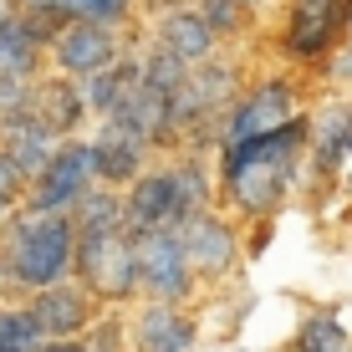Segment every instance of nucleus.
<instances>
[{"label":"nucleus","instance_id":"a878e982","mask_svg":"<svg viewBox=\"0 0 352 352\" xmlns=\"http://www.w3.org/2000/svg\"><path fill=\"white\" fill-rule=\"evenodd\" d=\"M41 332H36L26 301H0V352H36Z\"/></svg>","mask_w":352,"mask_h":352},{"label":"nucleus","instance_id":"f3484780","mask_svg":"<svg viewBox=\"0 0 352 352\" xmlns=\"http://www.w3.org/2000/svg\"><path fill=\"white\" fill-rule=\"evenodd\" d=\"M148 41H153V46H164L168 56H179L184 67H204L210 56H220V52H225L220 36L204 26V16H199L194 6H189V10H168V16L148 21Z\"/></svg>","mask_w":352,"mask_h":352},{"label":"nucleus","instance_id":"423d86ee","mask_svg":"<svg viewBox=\"0 0 352 352\" xmlns=\"http://www.w3.org/2000/svg\"><path fill=\"white\" fill-rule=\"evenodd\" d=\"M352 159V92H322L307 107V184L301 194L322 199Z\"/></svg>","mask_w":352,"mask_h":352},{"label":"nucleus","instance_id":"f8f14e48","mask_svg":"<svg viewBox=\"0 0 352 352\" xmlns=\"http://www.w3.org/2000/svg\"><path fill=\"white\" fill-rule=\"evenodd\" d=\"M128 322V347L133 352H194L204 342V322L189 307L168 301H133L123 311Z\"/></svg>","mask_w":352,"mask_h":352},{"label":"nucleus","instance_id":"f03ea898","mask_svg":"<svg viewBox=\"0 0 352 352\" xmlns=\"http://www.w3.org/2000/svg\"><path fill=\"white\" fill-rule=\"evenodd\" d=\"M72 256H77L72 214H36L21 204L10 220H0V271L10 276L21 301L72 281Z\"/></svg>","mask_w":352,"mask_h":352},{"label":"nucleus","instance_id":"6e6552de","mask_svg":"<svg viewBox=\"0 0 352 352\" xmlns=\"http://www.w3.org/2000/svg\"><path fill=\"white\" fill-rule=\"evenodd\" d=\"M133 276H138V301H168V307H194L199 281L189 271L179 230H148L133 235Z\"/></svg>","mask_w":352,"mask_h":352},{"label":"nucleus","instance_id":"393cba45","mask_svg":"<svg viewBox=\"0 0 352 352\" xmlns=\"http://www.w3.org/2000/svg\"><path fill=\"white\" fill-rule=\"evenodd\" d=\"M41 72H46L41 46H31V36L21 26H0V77H41Z\"/></svg>","mask_w":352,"mask_h":352},{"label":"nucleus","instance_id":"dca6fc26","mask_svg":"<svg viewBox=\"0 0 352 352\" xmlns=\"http://www.w3.org/2000/svg\"><path fill=\"white\" fill-rule=\"evenodd\" d=\"M26 113L52 133L56 143L67 138H87V107H82V87L72 77H56V72H41L36 77V92H31V107Z\"/></svg>","mask_w":352,"mask_h":352},{"label":"nucleus","instance_id":"9d476101","mask_svg":"<svg viewBox=\"0 0 352 352\" xmlns=\"http://www.w3.org/2000/svg\"><path fill=\"white\" fill-rule=\"evenodd\" d=\"M184 240V256H189V271L194 281L204 286H225L230 276H240L245 265V230L230 220L225 210H210V214H194V220L179 230Z\"/></svg>","mask_w":352,"mask_h":352},{"label":"nucleus","instance_id":"0eeeda50","mask_svg":"<svg viewBox=\"0 0 352 352\" xmlns=\"http://www.w3.org/2000/svg\"><path fill=\"white\" fill-rule=\"evenodd\" d=\"M72 281L87 296H97L107 311H128L138 301V276H133V235H77L72 256Z\"/></svg>","mask_w":352,"mask_h":352},{"label":"nucleus","instance_id":"5701e85b","mask_svg":"<svg viewBox=\"0 0 352 352\" xmlns=\"http://www.w3.org/2000/svg\"><path fill=\"white\" fill-rule=\"evenodd\" d=\"M194 10L204 16V26L220 36L225 52H230L235 41H250V36H256V26H261V16H256L250 6H240V0H199Z\"/></svg>","mask_w":352,"mask_h":352},{"label":"nucleus","instance_id":"a211bd4d","mask_svg":"<svg viewBox=\"0 0 352 352\" xmlns=\"http://www.w3.org/2000/svg\"><path fill=\"white\" fill-rule=\"evenodd\" d=\"M0 153L10 159V168H16L26 184H36L41 168L52 164V153H56V138L36 123L31 113H21V118H6V123H0Z\"/></svg>","mask_w":352,"mask_h":352},{"label":"nucleus","instance_id":"6ab92c4d","mask_svg":"<svg viewBox=\"0 0 352 352\" xmlns=\"http://www.w3.org/2000/svg\"><path fill=\"white\" fill-rule=\"evenodd\" d=\"M77 87H82L87 118H92V123H107V118L123 107V97L138 87V52L123 56V62H113V67H102V72H92V77H82Z\"/></svg>","mask_w":352,"mask_h":352},{"label":"nucleus","instance_id":"c85d7f7f","mask_svg":"<svg viewBox=\"0 0 352 352\" xmlns=\"http://www.w3.org/2000/svg\"><path fill=\"white\" fill-rule=\"evenodd\" d=\"M322 77L332 82V92H347V87H352V41H347L327 67H322Z\"/></svg>","mask_w":352,"mask_h":352},{"label":"nucleus","instance_id":"7c9ffc66","mask_svg":"<svg viewBox=\"0 0 352 352\" xmlns=\"http://www.w3.org/2000/svg\"><path fill=\"white\" fill-rule=\"evenodd\" d=\"M36 352H87V342L82 337H72V342H41Z\"/></svg>","mask_w":352,"mask_h":352},{"label":"nucleus","instance_id":"f257e3e1","mask_svg":"<svg viewBox=\"0 0 352 352\" xmlns=\"http://www.w3.org/2000/svg\"><path fill=\"white\" fill-rule=\"evenodd\" d=\"M307 184V113L261 133V138L214 148V189L220 210L245 225H276V214Z\"/></svg>","mask_w":352,"mask_h":352},{"label":"nucleus","instance_id":"bb28decb","mask_svg":"<svg viewBox=\"0 0 352 352\" xmlns=\"http://www.w3.org/2000/svg\"><path fill=\"white\" fill-rule=\"evenodd\" d=\"M82 342H87V352H133V347H128V322H123V311H102V322H97Z\"/></svg>","mask_w":352,"mask_h":352},{"label":"nucleus","instance_id":"ddd939ff","mask_svg":"<svg viewBox=\"0 0 352 352\" xmlns=\"http://www.w3.org/2000/svg\"><path fill=\"white\" fill-rule=\"evenodd\" d=\"M26 311L41 332V342H72V337H87L97 322H102V301L87 296L77 281H62V286H46L26 296Z\"/></svg>","mask_w":352,"mask_h":352},{"label":"nucleus","instance_id":"4be33fe9","mask_svg":"<svg viewBox=\"0 0 352 352\" xmlns=\"http://www.w3.org/2000/svg\"><path fill=\"white\" fill-rule=\"evenodd\" d=\"M67 21L82 26H107V31H138V0H56Z\"/></svg>","mask_w":352,"mask_h":352},{"label":"nucleus","instance_id":"473e14b6","mask_svg":"<svg viewBox=\"0 0 352 352\" xmlns=\"http://www.w3.org/2000/svg\"><path fill=\"white\" fill-rule=\"evenodd\" d=\"M21 10H56V0H16Z\"/></svg>","mask_w":352,"mask_h":352},{"label":"nucleus","instance_id":"1a4fd4ad","mask_svg":"<svg viewBox=\"0 0 352 352\" xmlns=\"http://www.w3.org/2000/svg\"><path fill=\"white\" fill-rule=\"evenodd\" d=\"M143 41H148V26H138V31H107V26H82V21H72V26L46 46V72L82 82V77H92V72H102V67L133 56Z\"/></svg>","mask_w":352,"mask_h":352},{"label":"nucleus","instance_id":"9b49d317","mask_svg":"<svg viewBox=\"0 0 352 352\" xmlns=\"http://www.w3.org/2000/svg\"><path fill=\"white\" fill-rule=\"evenodd\" d=\"M92 189H97V174H92L87 138H67V143H56V153H52V164L41 168V179L26 184V210H36V214H72Z\"/></svg>","mask_w":352,"mask_h":352},{"label":"nucleus","instance_id":"7ed1b4c3","mask_svg":"<svg viewBox=\"0 0 352 352\" xmlns=\"http://www.w3.org/2000/svg\"><path fill=\"white\" fill-rule=\"evenodd\" d=\"M245 82H250V67L235 52H220L204 67H189L184 87L168 97V118H174L189 153H210L214 159V128H220L225 107L245 92Z\"/></svg>","mask_w":352,"mask_h":352},{"label":"nucleus","instance_id":"20e7f679","mask_svg":"<svg viewBox=\"0 0 352 352\" xmlns=\"http://www.w3.org/2000/svg\"><path fill=\"white\" fill-rule=\"evenodd\" d=\"M352 36V0H281V26L271 46L286 62V72L307 77L322 72Z\"/></svg>","mask_w":352,"mask_h":352},{"label":"nucleus","instance_id":"412c9836","mask_svg":"<svg viewBox=\"0 0 352 352\" xmlns=\"http://www.w3.org/2000/svg\"><path fill=\"white\" fill-rule=\"evenodd\" d=\"M72 230H77V235H118V230H128V220H123V194L97 184L87 199L72 210Z\"/></svg>","mask_w":352,"mask_h":352},{"label":"nucleus","instance_id":"c756f323","mask_svg":"<svg viewBox=\"0 0 352 352\" xmlns=\"http://www.w3.org/2000/svg\"><path fill=\"white\" fill-rule=\"evenodd\" d=\"M189 6H199V0H138V21L148 26V21L168 16V10H189Z\"/></svg>","mask_w":352,"mask_h":352},{"label":"nucleus","instance_id":"aec40b11","mask_svg":"<svg viewBox=\"0 0 352 352\" xmlns=\"http://www.w3.org/2000/svg\"><path fill=\"white\" fill-rule=\"evenodd\" d=\"M286 352H352V327L337 307H307L291 327Z\"/></svg>","mask_w":352,"mask_h":352},{"label":"nucleus","instance_id":"2f4dec72","mask_svg":"<svg viewBox=\"0 0 352 352\" xmlns=\"http://www.w3.org/2000/svg\"><path fill=\"white\" fill-rule=\"evenodd\" d=\"M16 16H21L16 0H0V26H16Z\"/></svg>","mask_w":352,"mask_h":352},{"label":"nucleus","instance_id":"cd10ccee","mask_svg":"<svg viewBox=\"0 0 352 352\" xmlns=\"http://www.w3.org/2000/svg\"><path fill=\"white\" fill-rule=\"evenodd\" d=\"M26 204V179L10 168V159L0 153V220H10V214Z\"/></svg>","mask_w":352,"mask_h":352},{"label":"nucleus","instance_id":"39448f33","mask_svg":"<svg viewBox=\"0 0 352 352\" xmlns=\"http://www.w3.org/2000/svg\"><path fill=\"white\" fill-rule=\"evenodd\" d=\"M311 107V87L307 77H296V72H250L245 92L235 97V102L225 107L220 128H214V148H230V143H245V138H261V133L291 123V118H301Z\"/></svg>","mask_w":352,"mask_h":352},{"label":"nucleus","instance_id":"b1692460","mask_svg":"<svg viewBox=\"0 0 352 352\" xmlns=\"http://www.w3.org/2000/svg\"><path fill=\"white\" fill-rule=\"evenodd\" d=\"M184 77H189V67L179 62V56H168L164 46H153V41H143V46H138V82H143L148 92L174 97L179 87H184Z\"/></svg>","mask_w":352,"mask_h":352},{"label":"nucleus","instance_id":"4468645a","mask_svg":"<svg viewBox=\"0 0 352 352\" xmlns=\"http://www.w3.org/2000/svg\"><path fill=\"white\" fill-rule=\"evenodd\" d=\"M123 220L128 235H148V230H184L189 214L179 204V184H174V164L153 159V168L138 179L133 189H123Z\"/></svg>","mask_w":352,"mask_h":352},{"label":"nucleus","instance_id":"2eb2a0df","mask_svg":"<svg viewBox=\"0 0 352 352\" xmlns=\"http://www.w3.org/2000/svg\"><path fill=\"white\" fill-rule=\"evenodd\" d=\"M87 148H92V174H97V184H102V189H118V194L133 189V184L153 168L148 143L133 138V133L118 128V123H92Z\"/></svg>","mask_w":352,"mask_h":352},{"label":"nucleus","instance_id":"72a5a7b5","mask_svg":"<svg viewBox=\"0 0 352 352\" xmlns=\"http://www.w3.org/2000/svg\"><path fill=\"white\" fill-rule=\"evenodd\" d=\"M240 6H250V10L261 16V10H265V6H276V0H240Z\"/></svg>","mask_w":352,"mask_h":352}]
</instances>
